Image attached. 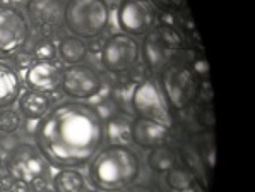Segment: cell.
Returning a JSON list of instances; mask_svg holds the SVG:
<instances>
[{
    "mask_svg": "<svg viewBox=\"0 0 255 192\" xmlns=\"http://www.w3.org/2000/svg\"><path fill=\"white\" fill-rule=\"evenodd\" d=\"M107 141L101 113L89 103L67 100L38 120L34 146L53 168L86 167Z\"/></svg>",
    "mask_w": 255,
    "mask_h": 192,
    "instance_id": "1",
    "label": "cell"
},
{
    "mask_svg": "<svg viewBox=\"0 0 255 192\" xmlns=\"http://www.w3.org/2000/svg\"><path fill=\"white\" fill-rule=\"evenodd\" d=\"M86 167L88 182L101 192H119L137 182L142 174V162L137 151L127 144L115 143L103 144Z\"/></svg>",
    "mask_w": 255,
    "mask_h": 192,
    "instance_id": "2",
    "label": "cell"
},
{
    "mask_svg": "<svg viewBox=\"0 0 255 192\" xmlns=\"http://www.w3.org/2000/svg\"><path fill=\"white\" fill-rule=\"evenodd\" d=\"M3 172L10 180L14 191L27 192L46 187L50 182V163L34 144L21 143L7 153Z\"/></svg>",
    "mask_w": 255,
    "mask_h": 192,
    "instance_id": "3",
    "label": "cell"
},
{
    "mask_svg": "<svg viewBox=\"0 0 255 192\" xmlns=\"http://www.w3.org/2000/svg\"><path fill=\"white\" fill-rule=\"evenodd\" d=\"M187 50V41L180 33L178 26L170 22H156L144 34L140 45V57L146 69L152 74H159L170 64L180 58Z\"/></svg>",
    "mask_w": 255,
    "mask_h": 192,
    "instance_id": "4",
    "label": "cell"
},
{
    "mask_svg": "<svg viewBox=\"0 0 255 192\" xmlns=\"http://www.w3.org/2000/svg\"><path fill=\"white\" fill-rule=\"evenodd\" d=\"M110 5L107 0H67L64 24L72 36L96 40L110 26Z\"/></svg>",
    "mask_w": 255,
    "mask_h": 192,
    "instance_id": "5",
    "label": "cell"
},
{
    "mask_svg": "<svg viewBox=\"0 0 255 192\" xmlns=\"http://www.w3.org/2000/svg\"><path fill=\"white\" fill-rule=\"evenodd\" d=\"M159 88L171 112H187L199 100L201 81L190 64L176 60L159 72Z\"/></svg>",
    "mask_w": 255,
    "mask_h": 192,
    "instance_id": "6",
    "label": "cell"
},
{
    "mask_svg": "<svg viewBox=\"0 0 255 192\" xmlns=\"http://www.w3.org/2000/svg\"><path fill=\"white\" fill-rule=\"evenodd\" d=\"M130 110L135 117L173 127V113L168 107L164 95L156 79H140L132 86Z\"/></svg>",
    "mask_w": 255,
    "mask_h": 192,
    "instance_id": "7",
    "label": "cell"
},
{
    "mask_svg": "<svg viewBox=\"0 0 255 192\" xmlns=\"http://www.w3.org/2000/svg\"><path fill=\"white\" fill-rule=\"evenodd\" d=\"M31 38L26 14L14 5L0 3V60L17 57Z\"/></svg>",
    "mask_w": 255,
    "mask_h": 192,
    "instance_id": "8",
    "label": "cell"
},
{
    "mask_svg": "<svg viewBox=\"0 0 255 192\" xmlns=\"http://www.w3.org/2000/svg\"><path fill=\"white\" fill-rule=\"evenodd\" d=\"M140 60V43L134 36L113 33L103 41L100 50V64L107 72L120 76L132 70Z\"/></svg>",
    "mask_w": 255,
    "mask_h": 192,
    "instance_id": "9",
    "label": "cell"
},
{
    "mask_svg": "<svg viewBox=\"0 0 255 192\" xmlns=\"http://www.w3.org/2000/svg\"><path fill=\"white\" fill-rule=\"evenodd\" d=\"M115 22L120 33L144 36L158 22V10L149 0H120L115 10Z\"/></svg>",
    "mask_w": 255,
    "mask_h": 192,
    "instance_id": "10",
    "label": "cell"
},
{
    "mask_svg": "<svg viewBox=\"0 0 255 192\" xmlns=\"http://www.w3.org/2000/svg\"><path fill=\"white\" fill-rule=\"evenodd\" d=\"M105 81L101 74L91 65H67L62 72L60 91L70 100H93L103 91Z\"/></svg>",
    "mask_w": 255,
    "mask_h": 192,
    "instance_id": "11",
    "label": "cell"
},
{
    "mask_svg": "<svg viewBox=\"0 0 255 192\" xmlns=\"http://www.w3.org/2000/svg\"><path fill=\"white\" fill-rule=\"evenodd\" d=\"M26 17L43 38H52L64 24V3L60 0H29Z\"/></svg>",
    "mask_w": 255,
    "mask_h": 192,
    "instance_id": "12",
    "label": "cell"
},
{
    "mask_svg": "<svg viewBox=\"0 0 255 192\" xmlns=\"http://www.w3.org/2000/svg\"><path fill=\"white\" fill-rule=\"evenodd\" d=\"M130 143L144 151L168 146L173 143V127L134 117L130 120Z\"/></svg>",
    "mask_w": 255,
    "mask_h": 192,
    "instance_id": "13",
    "label": "cell"
},
{
    "mask_svg": "<svg viewBox=\"0 0 255 192\" xmlns=\"http://www.w3.org/2000/svg\"><path fill=\"white\" fill-rule=\"evenodd\" d=\"M62 72V64L57 60H33L24 70L22 82L27 89L52 95L60 89Z\"/></svg>",
    "mask_w": 255,
    "mask_h": 192,
    "instance_id": "14",
    "label": "cell"
},
{
    "mask_svg": "<svg viewBox=\"0 0 255 192\" xmlns=\"http://www.w3.org/2000/svg\"><path fill=\"white\" fill-rule=\"evenodd\" d=\"M17 110L22 115V119L26 120H41L46 113L50 112V108L53 107L52 98L45 93L33 91V89H26L21 91V95L17 98Z\"/></svg>",
    "mask_w": 255,
    "mask_h": 192,
    "instance_id": "15",
    "label": "cell"
},
{
    "mask_svg": "<svg viewBox=\"0 0 255 192\" xmlns=\"http://www.w3.org/2000/svg\"><path fill=\"white\" fill-rule=\"evenodd\" d=\"M22 77L14 65L0 60V110L12 107L22 91Z\"/></svg>",
    "mask_w": 255,
    "mask_h": 192,
    "instance_id": "16",
    "label": "cell"
},
{
    "mask_svg": "<svg viewBox=\"0 0 255 192\" xmlns=\"http://www.w3.org/2000/svg\"><path fill=\"white\" fill-rule=\"evenodd\" d=\"M164 175V191L166 192H199V184L195 174L187 167L185 163L175 165L171 170H168Z\"/></svg>",
    "mask_w": 255,
    "mask_h": 192,
    "instance_id": "17",
    "label": "cell"
},
{
    "mask_svg": "<svg viewBox=\"0 0 255 192\" xmlns=\"http://www.w3.org/2000/svg\"><path fill=\"white\" fill-rule=\"evenodd\" d=\"M53 192H84L88 179L79 168H57L50 179Z\"/></svg>",
    "mask_w": 255,
    "mask_h": 192,
    "instance_id": "18",
    "label": "cell"
},
{
    "mask_svg": "<svg viewBox=\"0 0 255 192\" xmlns=\"http://www.w3.org/2000/svg\"><path fill=\"white\" fill-rule=\"evenodd\" d=\"M57 57L60 60V64L65 65L82 64L86 60V57H88V45L81 38L69 34V36L60 38V41H58Z\"/></svg>",
    "mask_w": 255,
    "mask_h": 192,
    "instance_id": "19",
    "label": "cell"
},
{
    "mask_svg": "<svg viewBox=\"0 0 255 192\" xmlns=\"http://www.w3.org/2000/svg\"><path fill=\"white\" fill-rule=\"evenodd\" d=\"M178 163H182V156H180L178 150L171 144L151 150L147 155V167L158 175L166 174L168 170H171Z\"/></svg>",
    "mask_w": 255,
    "mask_h": 192,
    "instance_id": "20",
    "label": "cell"
},
{
    "mask_svg": "<svg viewBox=\"0 0 255 192\" xmlns=\"http://www.w3.org/2000/svg\"><path fill=\"white\" fill-rule=\"evenodd\" d=\"M107 125V141L113 143L117 134H119V144H125L130 141V120L125 117H113L110 122H105Z\"/></svg>",
    "mask_w": 255,
    "mask_h": 192,
    "instance_id": "21",
    "label": "cell"
},
{
    "mask_svg": "<svg viewBox=\"0 0 255 192\" xmlns=\"http://www.w3.org/2000/svg\"><path fill=\"white\" fill-rule=\"evenodd\" d=\"M22 127V115L17 108L7 107L0 110V132L2 134H15Z\"/></svg>",
    "mask_w": 255,
    "mask_h": 192,
    "instance_id": "22",
    "label": "cell"
},
{
    "mask_svg": "<svg viewBox=\"0 0 255 192\" xmlns=\"http://www.w3.org/2000/svg\"><path fill=\"white\" fill-rule=\"evenodd\" d=\"M33 60H55L57 58V45L52 38H41L31 46Z\"/></svg>",
    "mask_w": 255,
    "mask_h": 192,
    "instance_id": "23",
    "label": "cell"
},
{
    "mask_svg": "<svg viewBox=\"0 0 255 192\" xmlns=\"http://www.w3.org/2000/svg\"><path fill=\"white\" fill-rule=\"evenodd\" d=\"M156 10L164 14H180L187 9V0H149Z\"/></svg>",
    "mask_w": 255,
    "mask_h": 192,
    "instance_id": "24",
    "label": "cell"
},
{
    "mask_svg": "<svg viewBox=\"0 0 255 192\" xmlns=\"http://www.w3.org/2000/svg\"><path fill=\"white\" fill-rule=\"evenodd\" d=\"M119 192H158V189L152 187L151 184H146V182H134L128 187H125V189L119 191Z\"/></svg>",
    "mask_w": 255,
    "mask_h": 192,
    "instance_id": "25",
    "label": "cell"
},
{
    "mask_svg": "<svg viewBox=\"0 0 255 192\" xmlns=\"http://www.w3.org/2000/svg\"><path fill=\"white\" fill-rule=\"evenodd\" d=\"M27 192H53L52 189H48V187H40V189H31Z\"/></svg>",
    "mask_w": 255,
    "mask_h": 192,
    "instance_id": "26",
    "label": "cell"
},
{
    "mask_svg": "<svg viewBox=\"0 0 255 192\" xmlns=\"http://www.w3.org/2000/svg\"><path fill=\"white\" fill-rule=\"evenodd\" d=\"M0 192H15L12 187H5V186H0Z\"/></svg>",
    "mask_w": 255,
    "mask_h": 192,
    "instance_id": "27",
    "label": "cell"
},
{
    "mask_svg": "<svg viewBox=\"0 0 255 192\" xmlns=\"http://www.w3.org/2000/svg\"><path fill=\"white\" fill-rule=\"evenodd\" d=\"M0 186H3V167L0 165Z\"/></svg>",
    "mask_w": 255,
    "mask_h": 192,
    "instance_id": "28",
    "label": "cell"
},
{
    "mask_svg": "<svg viewBox=\"0 0 255 192\" xmlns=\"http://www.w3.org/2000/svg\"><path fill=\"white\" fill-rule=\"evenodd\" d=\"M84 192H101V191H98V189H86Z\"/></svg>",
    "mask_w": 255,
    "mask_h": 192,
    "instance_id": "29",
    "label": "cell"
}]
</instances>
